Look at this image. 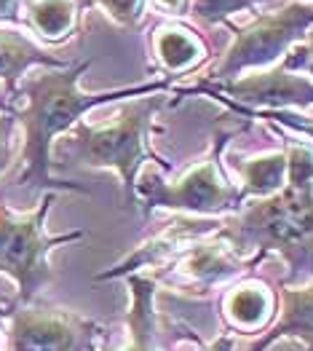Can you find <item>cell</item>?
<instances>
[{
	"label": "cell",
	"mask_w": 313,
	"mask_h": 351,
	"mask_svg": "<svg viewBox=\"0 0 313 351\" xmlns=\"http://www.w3.org/2000/svg\"><path fill=\"white\" fill-rule=\"evenodd\" d=\"M32 64H49V67H67V62L46 54L40 46H35L22 32H0V81H5V91L14 94L16 81L27 73Z\"/></svg>",
	"instance_id": "13"
},
{
	"label": "cell",
	"mask_w": 313,
	"mask_h": 351,
	"mask_svg": "<svg viewBox=\"0 0 313 351\" xmlns=\"http://www.w3.org/2000/svg\"><path fill=\"white\" fill-rule=\"evenodd\" d=\"M257 3H262V0H193L190 14L199 19L201 25H217V22H225L230 14L252 8Z\"/></svg>",
	"instance_id": "18"
},
{
	"label": "cell",
	"mask_w": 313,
	"mask_h": 351,
	"mask_svg": "<svg viewBox=\"0 0 313 351\" xmlns=\"http://www.w3.org/2000/svg\"><path fill=\"white\" fill-rule=\"evenodd\" d=\"M54 199H57V191H49L40 199L38 209H32L27 215H16L8 206L0 204V271L16 282L22 306H29L46 285H51L54 268L49 263V252L59 244L78 241L86 236L84 231L62 236L46 234L43 223Z\"/></svg>",
	"instance_id": "5"
},
{
	"label": "cell",
	"mask_w": 313,
	"mask_h": 351,
	"mask_svg": "<svg viewBox=\"0 0 313 351\" xmlns=\"http://www.w3.org/2000/svg\"><path fill=\"white\" fill-rule=\"evenodd\" d=\"M102 324L62 308L19 306L8 314V351H91Z\"/></svg>",
	"instance_id": "7"
},
{
	"label": "cell",
	"mask_w": 313,
	"mask_h": 351,
	"mask_svg": "<svg viewBox=\"0 0 313 351\" xmlns=\"http://www.w3.org/2000/svg\"><path fill=\"white\" fill-rule=\"evenodd\" d=\"M19 0H0V19H16Z\"/></svg>",
	"instance_id": "22"
},
{
	"label": "cell",
	"mask_w": 313,
	"mask_h": 351,
	"mask_svg": "<svg viewBox=\"0 0 313 351\" xmlns=\"http://www.w3.org/2000/svg\"><path fill=\"white\" fill-rule=\"evenodd\" d=\"M230 349H233V338L223 335L220 341H214V343H212V346H209L206 351H230Z\"/></svg>",
	"instance_id": "24"
},
{
	"label": "cell",
	"mask_w": 313,
	"mask_h": 351,
	"mask_svg": "<svg viewBox=\"0 0 313 351\" xmlns=\"http://www.w3.org/2000/svg\"><path fill=\"white\" fill-rule=\"evenodd\" d=\"M225 317L236 330H262L273 314V295L265 285H241L225 295Z\"/></svg>",
	"instance_id": "14"
},
{
	"label": "cell",
	"mask_w": 313,
	"mask_h": 351,
	"mask_svg": "<svg viewBox=\"0 0 313 351\" xmlns=\"http://www.w3.org/2000/svg\"><path fill=\"white\" fill-rule=\"evenodd\" d=\"M238 175H241V191L244 196H273L286 185V153H268V156H257L249 161L236 164Z\"/></svg>",
	"instance_id": "15"
},
{
	"label": "cell",
	"mask_w": 313,
	"mask_h": 351,
	"mask_svg": "<svg viewBox=\"0 0 313 351\" xmlns=\"http://www.w3.org/2000/svg\"><path fill=\"white\" fill-rule=\"evenodd\" d=\"M286 185L247 209H238L214 231L230 250L252 265L265 252L284 258L286 287L313 279V147L286 143Z\"/></svg>",
	"instance_id": "1"
},
{
	"label": "cell",
	"mask_w": 313,
	"mask_h": 351,
	"mask_svg": "<svg viewBox=\"0 0 313 351\" xmlns=\"http://www.w3.org/2000/svg\"><path fill=\"white\" fill-rule=\"evenodd\" d=\"M244 265L249 263L241 261L223 239H217V236L212 234L206 236V239H199L196 244H190L185 250V255H182V261L177 265V271L190 285L209 287V285L233 279L236 274H241Z\"/></svg>",
	"instance_id": "10"
},
{
	"label": "cell",
	"mask_w": 313,
	"mask_h": 351,
	"mask_svg": "<svg viewBox=\"0 0 313 351\" xmlns=\"http://www.w3.org/2000/svg\"><path fill=\"white\" fill-rule=\"evenodd\" d=\"M220 228V223H206V220H179L174 223L169 231L161 236L150 239L147 244H140L123 263L113 265L110 271H102L94 276V282H108V279H118V276H129L137 268H147V265L166 263L177 252H185L190 244H196L199 239H206Z\"/></svg>",
	"instance_id": "9"
},
{
	"label": "cell",
	"mask_w": 313,
	"mask_h": 351,
	"mask_svg": "<svg viewBox=\"0 0 313 351\" xmlns=\"http://www.w3.org/2000/svg\"><path fill=\"white\" fill-rule=\"evenodd\" d=\"M238 134L233 132H214V145L212 156L206 161L196 164L190 172H185L177 182H164L161 172L155 169H142L134 185V199L142 204L145 217L161 206V209H177V212H193V215H225V212H238L244 204V191L236 188L220 175V156L223 147Z\"/></svg>",
	"instance_id": "4"
},
{
	"label": "cell",
	"mask_w": 313,
	"mask_h": 351,
	"mask_svg": "<svg viewBox=\"0 0 313 351\" xmlns=\"http://www.w3.org/2000/svg\"><path fill=\"white\" fill-rule=\"evenodd\" d=\"M14 126H16V113H0V175L8 169L11 164V137H14Z\"/></svg>",
	"instance_id": "21"
},
{
	"label": "cell",
	"mask_w": 313,
	"mask_h": 351,
	"mask_svg": "<svg viewBox=\"0 0 313 351\" xmlns=\"http://www.w3.org/2000/svg\"><path fill=\"white\" fill-rule=\"evenodd\" d=\"M281 338L303 341L313 349V282L305 287H281V317L249 351H268Z\"/></svg>",
	"instance_id": "11"
},
{
	"label": "cell",
	"mask_w": 313,
	"mask_h": 351,
	"mask_svg": "<svg viewBox=\"0 0 313 351\" xmlns=\"http://www.w3.org/2000/svg\"><path fill=\"white\" fill-rule=\"evenodd\" d=\"M155 54L169 73H185L203 57V43L193 32L179 27L155 29Z\"/></svg>",
	"instance_id": "16"
},
{
	"label": "cell",
	"mask_w": 313,
	"mask_h": 351,
	"mask_svg": "<svg viewBox=\"0 0 313 351\" xmlns=\"http://www.w3.org/2000/svg\"><path fill=\"white\" fill-rule=\"evenodd\" d=\"M203 91L223 102L238 108H265V110H286V108H311L313 105V81L289 73L284 67L255 73L241 81H223V84H201L182 94Z\"/></svg>",
	"instance_id": "8"
},
{
	"label": "cell",
	"mask_w": 313,
	"mask_h": 351,
	"mask_svg": "<svg viewBox=\"0 0 313 351\" xmlns=\"http://www.w3.org/2000/svg\"><path fill=\"white\" fill-rule=\"evenodd\" d=\"M313 25V5L308 3H286L284 8L273 14H260L252 25L238 29L236 43L225 51L223 62L212 70L206 84H223L233 81L247 67H262L271 64L284 51L305 35Z\"/></svg>",
	"instance_id": "6"
},
{
	"label": "cell",
	"mask_w": 313,
	"mask_h": 351,
	"mask_svg": "<svg viewBox=\"0 0 313 351\" xmlns=\"http://www.w3.org/2000/svg\"><path fill=\"white\" fill-rule=\"evenodd\" d=\"M91 62H78L67 64L59 70H49L40 75H32L25 86L27 105L19 110L16 118L25 126V150H22V175L19 185L25 188H46V191H78L88 193L78 182H54L51 180V145L59 134L70 132L86 110L105 105L110 99H123V97H142L153 91H166L169 81H153L142 86L113 88L102 94H86L78 88V81L88 70Z\"/></svg>",
	"instance_id": "2"
},
{
	"label": "cell",
	"mask_w": 313,
	"mask_h": 351,
	"mask_svg": "<svg viewBox=\"0 0 313 351\" xmlns=\"http://www.w3.org/2000/svg\"><path fill=\"white\" fill-rule=\"evenodd\" d=\"M121 27H137L145 16L147 0H97Z\"/></svg>",
	"instance_id": "19"
},
{
	"label": "cell",
	"mask_w": 313,
	"mask_h": 351,
	"mask_svg": "<svg viewBox=\"0 0 313 351\" xmlns=\"http://www.w3.org/2000/svg\"><path fill=\"white\" fill-rule=\"evenodd\" d=\"M225 105H228L230 110H236V113H241V116H247V118H273L276 123L289 126L292 132H303V134L313 137V123L303 121V116H295V113H289V110H262V113H255V110H247V108H238V105H230V102H225Z\"/></svg>",
	"instance_id": "20"
},
{
	"label": "cell",
	"mask_w": 313,
	"mask_h": 351,
	"mask_svg": "<svg viewBox=\"0 0 313 351\" xmlns=\"http://www.w3.org/2000/svg\"><path fill=\"white\" fill-rule=\"evenodd\" d=\"M0 108H3V102H0Z\"/></svg>",
	"instance_id": "25"
},
{
	"label": "cell",
	"mask_w": 313,
	"mask_h": 351,
	"mask_svg": "<svg viewBox=\"0 0 313 351\" xmlns=\"http://www.w3.org/2000/svg\"><path fill=\"white\" fill-rule=\"evenodd\" d=\"M29 25L49 40H62L75 27L78 0H32L27 8Z\"/></svg>",
	"instance_id": "17"
},
{
	"label": "cell",
	"mask_w": 313,
	"mask_h": 351,
	"mask_svg": "<svg viewBox=\"0 0 313 351\" xmlns=\"http://www.w3.org/2000/svg\"><path fill=\"white\" fill-rule=\"evenodd\" d=\"M129 293H132V308H129V343L123 351H161L158 349V319H155V279L145 274H129L126 276Z\"/></svg>",
	"instance_id": "12"
},
{
	"label": "cell",
	"mask_w": 313,
	"mask_h": 351,
	"mask_svg": "<svg viewBox=\"0 0 313 351\" xmlns=\"http://www.w3.org/2000/svg\"><path fill=\"white\" fill-rule=\"evenodd\" d=\"M185 3H188V0H158V5H164L171 14H179V11L185 8Z\"/></svg>",
	"instance_id": "23"
},
{
	"label": "cell",
	"mask_w": 313,
	"mask_h": 351,
	"mask_svg": "<svg viewBox=\"0 0 313 351\" xmlns=\"http://www.w3.org/2000/svg\"><path fill=\"white\" fill-rule=\"evenodd\" d=\"M164 108V97H134L113 123L88 126L78 121L73 134L59 147L73 164H84L91 169H113L123 180L126 193L134 199V185L145 161H161L150 150L153 118ZM64 161L62 167H67Z\"/></svg>",
	"instance_id": "3"
}]
</instances>
